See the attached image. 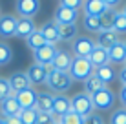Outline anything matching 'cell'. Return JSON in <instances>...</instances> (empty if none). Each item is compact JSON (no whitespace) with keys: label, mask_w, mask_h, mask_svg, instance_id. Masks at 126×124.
<instances>
[{"label":"cell","mask_w":126,"mask_h":124,"mask_svg":"<svg viewBox=\"0 0 126 124\" xmlns=\"http://www.w3.org/2000/svg\"><path fill=\"white\" fill-rule=\"evenodd\" d=\"M35 31H37V26H35L33 18H18L16 20V33H15V37L22 38V40H28Z\"/></svg>","instance_id":"obj_15"},{"label":"cell","mask_w":126,"mask_h":124,"mask_svg":"<svg viewBox=\"0 0 126 124\" xmlns=\"http://www.w3.org/2000/svg\"><path fill=\"white\" fill-rule=\"evenodd\" d=\"M4 122H6V124H22V121H20L18 115H16V117H7V119H4Z\"/></svg>","instance_id":"obj_40"},{"label":"cell","mask_w":126,"mask_h":124,"mask_svg":"<svg viewBox=\"0 0 126 124\" xmlns=\"http://www.w3.org/2000/svg\"><path fill=\"white\" fill-rule=\"evenodd\" d=\"M7 82H9L13 93H18V91H22V89L31 88V82H29L28 75L22 73V71H16V73H13L9 79H7Z\"/></svg>","instance_id":"obj_16"},{"label":"cell","mask_w":126,"mask_h":124,"mask_svg":"<svg viewBox=\"0 0 126 124\" xmlns=\"http://www.w3.org/2000/svg\"><path fill=\"white\" fill-rule=\"evenodd\" d=\"M110 7L104 4V0H84V15L90 16H101Z\"/></svg>","instance_id":"obj_19"},{"label":"cell","mask_w":126,"mask_h":124,"mask_svg":"<svg viewBox=\"0 0 126 124\" xmlns=\"http://www.w3.org/2000/svg\"><path fill=\"white\" fill-rule=\"evenodd\" d=\"M108 55H110V64H124L126 60V48L123 42H117L115 46H111L108 49Z\"/></svg>","instance_id":"obj_22"},{"label":"cell","mask_w":126,"mask_h":124,"mask_svg":"<svg viewBox=\"0 0 126 124\" xmlns=\"http://www.w3.org/2000/svg\"><path fill=\"white\" fill-rule=\"evenodd\" d=\"M47 73H49V68L42 66V64H37V62H33L28 68V71H26V75H28L31 84H46Z\"/></svg>","instance_id":"obj_11"},{"label":"cell","mask_w":126,"mask_h":124,"mask_svg":"<svg viewBox=\"0 0 126 124\" xmlns=\"http://www.w3.org/2000/svg\"><path fill=\"white\" fill-rule=\"evenodd\" d=\"M121 2H123V0H104V4H106V6L110 7V9H115V7L119 6Z\"/></svg>","instance_id":"obj_41"},{"label":"cell","mask_w":126,"mask_h":124,"mask_svg":"<svg viewBox=\"0 0 126 124\" xmlns=\"http://www.w3.org/2000/svg\"><path fill=\"white\" fill-rule=\"evenodd\" d=\"M53 97L51 93L47 91H42V93H37V111L38 113H51L53 110Z\"/></svg>","instance_id":"obj_20"},{"label":"cell","mask_w":126,"mask_h":124,"mask_svg":"<svg viewBox=\"0 0 126 124\" xmlns=\"http://www.w3.org/2000/svg\"><path fill=\"white\" fill-rule=\"evenodd\" d=\"M40 35L44 37L46 44H51V46H57V42L60 40V35H59V24L55 22L53 18L47 20L46 24H42V28L38 29Z\"/></svg>","instance_id":"obj_10"},{"label":"cell","mask_w":126,"mask_h":124,"mask_svg":"<svg viewBox=\"0 0 126 124\" xmlns=\"http://www.w3.org/2000/svg\"><path fill=\"white\" fill-rule=\"evenodd\" d=\"M11 95H15V93L11 91V86H9V82H7V79H0V102L6 100L7 97H11Z\"/></svg>","instance_id":"obj_34"},{"label":"cell","mask_w":126,"mask_h":124,"mask_svg":"<svg viewBox=\"0 0 126 124\" xmlns=\"http://www.w3.org/2000/svg\"><path fill=\"white\" fill-rule=\"evenodd\" d=\"M110 124H126V108H119L111 113Z\"/></svg>","instance_id":"obj_33"},{"label":"cell","mask_w":126,"mask_h":124,"mask_svg":"<svg viewBox=\"0 0 126 124\" xmlns=\"http://www.w3.org/2000/svg\"><path fill=\"white\" fill-rule=\"evenodd\" d=\"M73 53L68 49H57V53H55V58L53 62H51L49 69H55V71H69V68H71V62H73Z\"/></svg>","instance_id":"obj_7"},{"label":"cell","mask_w":126,"mask_h":124,"mask_svg":"<svg viewBox=\"0 0 126 124\" xmlns=\"http://www.w3.org/2000/svg\"><path fill=\"white\" fill-rule=\"evenodd\" d=\"M93 75L99 77V80H101L104 86H106L108 82H111V80L117 77V73L113 71V68H111V64H106V66H101V68H95Z\"/></svg>","instance_id":"obj_23"},{"label":"cell","mask_w":126,"mask_h":124,"mask_svg":"<svg viewBox=\"0 0 126 124\" xmlns=\"http://www.w3.org/2000/svg\"><path fill=\"white\" fill-rule=\"evenodd\" d=\"M88 60L92 62L93 69H95V68H101V66H106V64H110V55H108V49L101 48V46H95L93 51L90 53Z\"/></svg>","instance_id":"obj_18"},{"label":"cell","mask_w":126,"mask_h":124,"mask_svg":"<svg viewBox=\"0 0 126 124\" xmlns=\"http://www.w3.org/2000/svg\"><path fill=\"white\" fill-rule=\"evenodd\" d=\"M26 44H28V48L31 49V51H37V49H40L42 46H46V40H44V37L40 35V31H35L31 37L28 38V40H26Z\"/></svg>","instance_id":"obj_27"},{"label":"cell","mask_w":126,"mask_h":124,"mask_svg":"<svg viewBox=\"0 0 126 124\" xmlns=\"http://www.w3.org/2000/svg\"><path fill=\"white\" fill-rule=\"evenodd\" d=\"M0 111H2V117L4 119H7V117H16V115H20L22 108L18 106L15 95H11V97H7L6 100L0 102Z\"/></svg>","instance_id":"obj_17"},{"label":"cell","mask_w":126,"mask_h":124,"mask_svg":"<svg viewBox=\"0 0 126 124\" xmlns=\"http://www.w3.org/2000/svg\"><path fill=\"white\" fill-rule=\"evenodd\" d=\"M68 73L71 77V80H80V82H84L90 75H93V66H92V62H90L88 58L75 57Z\"/></svg>","instance_id":"obj_2"},{"label":"cell","mask_w":126,"mask_h":124,"mask_svg":"<svg viewBox=\"0 0 126 124\" xmlns=\"http://www.w3.org/2000/svg\"><path fill=\"white\" fill-rule=\"evenodd\" d=\"M60 124H84V119L80 115H77L75 111H68L60 119Z\"/></svg>","instance_id":"obj_32"},{"label":"cell","mask_w":126,"mask_h":124,"mask_svg":"<svg viewBox=\"0 0 126 124\" xmlns=\"http://www.w3.org/2000/svg\"><path fill=\"white\" fill-rule=\"evenodd\" d=\"M55 124H60V122H55Z\"/></svg>","instance_id":"obj_46"},{"label":"cell","mask_w":126,"mask_h":124,"mask_svg":"<svg viewBox=\"0 0 126 124\" xmlns=\"http://www.w3.org/2000/svg\"><path fill=\"white\" fill-rule=\"evenodd\" d=\"M84 124H104V121H102L101 115L92 113V115H88V117L84 119Z\"/></svg>","instance_id":"obj_36"},{"label":"cell","mask_w":126,"mask_h":124,"mask_svg":"<svg viewBox=\"0 0 126 124\" xmlns=\"http://www.w3.org/2000/svg\"><path fill=\"white\" fill-rule=\"evenodd\" d=\"M59 35H60V40H64V42L75 40V38L79 37L77 24H62V26H59Z\"/></svg>","instance_id":"obj_24"},{"label":"cell","mask_w":126,"mask_h":124,"mask_svg":"<svg viewBox=\"0 0 126 124\" xmlns=\"http://www.w3.org/2000/svg\"><path fill=\"white\" fill-rule=\"evenodd\" d=\"M117 42H119V35H117L115 31H99L95 44L104 48V49H110L111 46L117 44Z\"/></svg>","instance_id":"obj_21"},{"label":"cell","mask_w":126,"mask_h":124,"mask_svg":"<svg viewBox=\"0 0 126 124\" xmlns=\"http://www.w3.org/2000/svg\"><path fill=\"white\" fill-rule=\"evenodd\" d=\"M123 13H124V16H126V6H124V9H123Z\"/></svg>","instance_id":"obj_42"},{"label":"cell","mask_w":126,"mask_h":124,"mask_svg":"<svg viewBox=\"0 0 126 124\" xmlns=\"http://www.w3.org/2000/svg\"><path fill=\"white\" fill-rule=\"evenodd\" d=\"M95 40H92L90 37H84V35H79L73 40V44H71V53H73V57H82V58H88L90 57V53L93 51L95 48Z\"/></svg>","instance_id":"obj_5"},{"label":"cell","mask_w":126,"mask_h":124,"mask_svg":"<svg viewBox=\"0 0 126 124\" xmlns=\"http://www.w3.org/2000/svg\"><path fill=\"white\" fill-rule=\"evenodd\" d=\"M0 124H6V122H4V119H0Z\"/></svg>","instance_id":"obj_43"},{"label":"cell","mask_w":126,"mask_h":124,"mask_svg":"<svg viewBox=\"0 0 126 124\" xmlns=\"http://www.w3.org/2000/svg\"><path fill=\"white\" fill-rule=\"evenodd\" d=\"M119 100H121V104H123V108H126V86L121 88V91H119Z\"/></svg>","instance_id":"obj_38"},{"label":"cell","mask_w":126,"mask_h":124,"mask_svg":"<svg viewBox=\"0 0 126 124\" xmlns=\"http://www.w3.org/2000/svg\"><path fill=\"white\" fill-rule=\"evenodd\" d=\"M115 9H108L104 15H101V31H113V22H115Z\"/></svg>","instance_id":"obj_26"},{"label":"cell","mask_w":126,"mask_h":124,"mask_svg":"<svg viewBox=\"0 0 126 124\" xmlns=\"http://www.w3.org/2000/svg\"><path fill=\"white\" fill-rule=\"evenodd\" d=\"M68 111H71V100L66 95H55L53 97V110H51V117L55 122H60Z\"/></svg>","instance_id":"obj_8"},{"label":"cell","mask_w":126,"mask_h":124,"mask_svg":"<svg viewBox=\"0 0 126 124\" xmlns=\"http://www.w3.org/2000/svg\"><path fill=\"white\" fill-rule=\"evenodd\" d=\"M84 29L92 33H99L101 31V18L99 16H90L84 15Z\"/></svg>","instance_id":"obj_29"},{"label":"cell","mask_w":126,"mask_h":124,"mask_svg":"<svg viewBox=\"0 0 126 124\" xmlns=\"http://www.w3.org/2000/svg\"><path fill=\"white\" fill-rule=\"evenodd\" d=\"M37 124H55V121H53V117H51V113H38Z\"/></svg>","instance_id":"obj_37"},{"label":"cell","mask_w":126,"mask_h":124,"mask_svg":"<svg viewBox=\"0 0 126 124\" xmlns=\"http://www.w3.org/2000/svg\"><path fill=\"white\" fill-rule=\"evenodd\" d=\"M15 11L18 18H33L40 11V0H16Z\"/></svg>","instance_id":"obj_6"},{"label":"cell","mask_w":126,"mask_h":124,"mask_svg":"<svg viewBox=\"0 0 126 124\" xmlns=\"http://www.w3.org/2000/svg\"><path fill=\"white\" fill-rule=\"evenodd\" d=\"M90 97H92V102H93V110H97V111H106L115 102V95L108 86L99 89L97 93H93V95H90Z\"/></svg>","instance_id":"obj_4"},{"label":"cell","mask_w":126,"mask_h":124,"mask_svg":"<svg viewBox=\"0 0 126 124\" xmlns=\"http://www.w3.org/2000/svg\"><path fill=\"white\" fill-rule=\"evenodd\" d=\"M117 79H119V82L123 84V86H126V68H123V69L117 73Z\"/></svg>","instance_id":"obj_39"},{"label":"cell","mask_w":126,"mask_h":124,"mask_svg":"<svg viewBox=\"0 0 126 124\" xmlns=\"http://www.w3.org/2000/svg\"><path fill=\"white\" fill-rule=\"evenodd\" d=\"M16 20H18V16L0 15V37L2 38L15 37V33H16Z\"/></svg>","instance_id":"obj_12"},{"label":"cell","mask_w":126,"mask_h":124,"mask_svg":"<svg viewBox=\"0 0 126 124\" xmlns=\"http://www.w3.org/2000/svg\"><path fill=\"white\" fill-rule=\"evenodd\" d=\"M15 99H16V102H18V106L22 110L35 108V106H37V91H35L33 88L22 89V91L15 93Z\"/></svg>","instance_id":"obj_13"},{"label":"cell","mask_w":126,"mask_h":124,"mask_svg":"<svg viewBox=\"0 0 126 124\" xmlns=\"http://www.w3.org/2000/svg\"><path fill=\"white\" fill-rule=\"evenodd\" d=\"M102 88H106V86L99 80L97 75H90L88 79L84 80V91L88 93V95H93V93H97L99 89H102Z\"/></svg>","instance_id":"obj_25"},{"label":"cell","mask_w":126,"mask_h":124,"mask_svg":"<svg viewBox=\"0 0 126 124\" xmlns=\"http://www.w3.org/2000/svg\"><path fill=\"white\" fill-rule=\"evenodd\" d=\"M53 20H55L59 26H62V24H77V20H79V11L68 9V7L59 6L57 11H55Z\"/></svg>","instance_id":"obj_14"},{"label":"cell","mask_w":126,"mask_h":124,"mask_svg":"<svg viewBox=\"0 0 126 124\" xmlns=\"http://www.w3.org/2000/svg\"><path fill=\"white\" fill-rule=\"evenodd\" d=\"M11 58H13V49H11V46H7L6 42H0V66L9 64Z\"/></svg>","instance_id":"obj_30"},{"label":"cell","mask_w":126,"mask_h":124,"mask_svg":"<svg viewBox=\"0 0 126 124\" xmlns=\"http://www.w3.org/2000/svg\"><path fill=\"white\" fill-rule=\"evenodd\" d=\"M124 68H126V60H124Z\"/></svg>","instance_id":"obj_45"},{"label":"cell","mask_w":126,"mask_h":124,"mask_svg":"<svg viewBox=\"0 0 126 124\" xmlns=\"http://www.w3.org/2000/svg\"><path fill=\"white\" fill-rule=\"evenodd\" d=\"M73 80L69 73L66 71H55V69H49V73H47V79H46V86L51 89V91H55V95H64V91H68L69 88H71Z\"/></svg>","instance_id":"obj_1"},{"label":"cell","mask_w":126,"mask_h":124,"mask_svg":"<svg viewBox=\"0 0 126 124\" xmlns=\"http://www.w3.org/2000/svg\"><path fill=\"white\" fill-rule=\"evenodd\" d=\"M18 117H20V121H22V124H37V121H38V111H37V108L22 110Z\"/></svg>","instance_id":"obj_28"},{"label":"cell","mask_w":126,"mask_h":124,"mask_svg":"<svg viewBox=\"0 0 126 124\" xmlns=\"http://www.w3.org/2000/svg\"><path fill=\"white\" fill-rule=\"evenodd\" d=\"M123 44H124V48H126V40H124V42H123Z\"/></svg>","instance_id":"obj_44"},{"label":"cell","mask_w":126,"mask_h":124,"mask_svg":"<svg viewBox=\"0 0 126 124\" xmlns=\"http://www.w3.org/2000/svg\"><path fill=\"white\" fill-rule=\"evenodd\" d=\"M59 6L68 7V9H75L79 11L82 6H84V0H59Z\"/></svg>","instance_id":"obj_35"},{"label":"cell","mask_w":126,"mask_h":124,"mask_svg":"<svg viewBox=\"0 0 126 124\" xmlns=\"http://www.w3.org/2000/svg\"><path fill=\"white\" fill-rule=\"evenodd\" d=\"M71 111H75L77 115H80L82 119H86L88 115L93 113V102L92 97L88 95L86 91H79L71 97Z\"/></svg>","instance_id":"obj_3"},{"label":"cell","mask_w":126,"mask_h":124,"mask_svg":"<svg viewBox=\"0 0 126 124\" xmlns=\"http://www.w3.org/2000/svg\"><path fill=\"white\" fill-rule=\"evenodd\" d=\"M55 53H57V46L46 44V46H42L40 49L33 51V60L37 64H42V66L49 68L51 62H53V58H55Z\"/></svg>","instance_id":"obj_9"},{"label":"cell","mask_w":126,"mask_h":124,"mask_svg":"<svg viewBox=\"0 0 126 124\" xmlns=\"http://www.w3.org/2000/svg\"><path fill=\"white\" fill-rule=\"evenodd\" d=\"M113 31L119 35V33L126 31V16L123 11H117L115 13V22H113Z\"/></svg>","instance_id":"obj_31"}]
</instances>
